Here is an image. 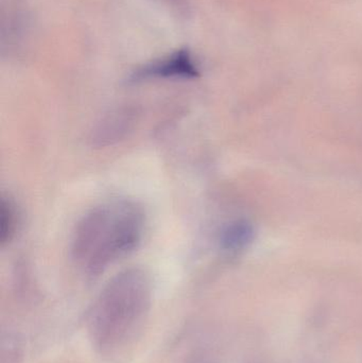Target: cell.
<instances>
[{
  "mask_svg": "<svg viewBox=\"0 0 362 363\" xmlns=\"http://www.w3.org/2000/svg\"><path fill=\"white\" fill-rule=\"evenodd\" d=\"M145 224L144 211L132 201L116 200L96 206L77 225L72 257L85 272L100 274L137 247Z\"/></svg>",
  "mask_w": 362,
  "mask_h": 363,
  "instance_id": "1",
  "label": "cell"
},
{
  "mask_svg": "<svg viewBox=\"0 0 362 363\" xmlns=\"http://www.w3.org/2000/svg\"><path fill=\"white\" fill-rule=\"evenodd\" d=\"M152 287L148 274L131 268L113 277L94 304L89 332L94 345L106 356L125 351L144 326Z\"/></svg>",
  "mask_w": 362,
  "mask_h": 363,
  "instance_id": "2",
  "label": "cell"
},
{
  "mask_svg": "<svg viewBox=\"0 0 362 363\" xmlns=\"http://www.w3.org/2000/svg\"><path fill=\"white\" fill-rule=\"evenodd\" d=\"M199 76V69L189 51L182 49L165 59L149 64L136 72L134 81L148 79H193Z\"/></svg>",
  "mask_w": 362,
  "mask_h": 363,
  "instance_id": "3",
  "label": "cell"
},
{
  "mask_svg": "<svg viewBox=\"0 0 362 363\" xmlns=\"http://www.w3.org/2000/svg\"><path fill=\"white\" fill-rule=\"evenodd\" d=\"M133 121L134 113L132 110L116 111L102 119L94 133L93 140L99 146L117 142L131 129Z\"/></svg>",
  "mask_w": 362,
  "mask_h": 363,
  "instance_id": "4",
  "label": "cell"
},
{
  "mask_svg": "<svg viewBox=\"0 0 362 363\" xmlns=\"http://www.w3.org/2000/svg\"><path fill=\"white\" fill-rule=\"evenodd\" d=\"M254 237V228L248 220L232 221L221 230L219 242L221 249L227 252H239L246 249Z\"/></svg>",
  "mask_w": 362,
  "mask_h": 363,
  "instance_id": "5",
  "label": "cell"
},
{
  "mask_svg": "<svg viewBox=\"0 0 362 363\" xmlns=\"http://www.w3.org/2000/svg\"><path fill=\"white\" fill-rule=\"evenodd\" d=\"M16 209L12 201L2 198L0 204V242L1 245L10 242L17 228Z\"/></svg>",
  "mask_w": 362,
  "mask_h": 363,
  "instance_id": "6",
  "label": "cell"
}]
</instances>
